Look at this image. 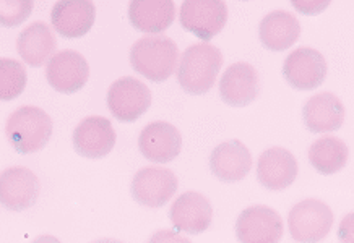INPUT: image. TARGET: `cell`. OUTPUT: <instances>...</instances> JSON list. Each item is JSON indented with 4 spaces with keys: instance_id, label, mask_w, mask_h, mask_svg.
Returning <instances> with one entry per match:
<instances>
[{
    "instance_id": "obj_6",
    "label": "cell",
    "mask_w": 354,
    "mask_h": 243,
    "mask_svg": "<svg viewBox=\"0 0 354 243\" xmlns=\"http://www.w3.org/2000/svg\"><path fill=\"white\" fill-rule=\"evenodd\" d=\"M283 229V219L274 209L255 204L237 217L236 237L239 243H278Z\"/></svg>"
},
{
    "instance_id": "obj_24",
    "label": "cell",
    "mask_w": 354,
    "mask_h": 243,
    "mask_svg": "<svg viewBox=\"0 0 354 243\" xmlns=\"http://www.w3.org/2000/svg\"><path fill=\"white\" fill-rule=\"evenodd\" d=\"M26 68L13 59H0V101H12L25 91Z\"/></svg>"
},
{
    "instance_id": "obj_17",
    "label": "cell",
    "mask_w": 354,
    "mask_h": 243,
    "mask_svg": "<svg viewBox=\"0 0 354 243\" xmlns=\"http://www.w3.org/2000/svg\"><path fill=\"white\" fill-rule=\"evenodd\" d=\"M221 99L232 107H245L259 95V73L247 62L232 64L220 81Z\"/></svg>"
},
{
    "instance_id": "obj_11",
    "label": "cell",
    "mask_w": 354,
    "mask_h": 243,
    "mask_svg": "<svg viewBox=\"0 0 354 243\" xmlns=\"http://www.w3.org/2000/svg\"><path fill=\"white\" fill-rule=\"evenodd\" d=\"M283 77L295 90H315L327 77V62L319 50L299 48L286 57L283 65Z\"/></svg>"
},
{
    "instance_id": "obj_5",
    "label": "cell",
    "mask_w": 354,
    "mask_h": 243,
    "mask_svg": "<svg viewBox=\"0 0 354 243\" xmlns=\"http://www.w3.org/2000/svg\"><path fill=\"white\" fill-rule=\"evenodd\" d=\"M151 104V91L143 81L132 77H122L111 85L108 107L120 122H135Z\"/></svg>"
},
{
    "instance_id": "obj_20",
    "label": "cell",
    "mask_w": 354,
    "mask_h": 243,
    "mask_svg": "<svg viewBox=\"0 0 354 243\" xmlns=\"http://www.w3.org/2000/svg\"><path fill=\"white\" fill-rule=\"evenodd\" d=\"M57 48V41L48 23L35 21L20 32L17 39V49L20 57L31 67H41L48 64Z\"/></svg>"
},
{
    "instance_id": "obj_9",
    "label": "cell",
    "mask_w": 354,
    "mask_h": 243,
    "mask_svg": "<svg viewBox=\"0 0 354 243\" xmlns=\"http://www.w3.org/2000/svg\"><path fill=\"white\" fill-rule=\"evenodd\" d=\"M46 78L55 91L72 95L86 85L90 65L77 50H60L46 64Z\"/></svg>"
},
{
    "instance_id": "obj_28",
    "label": "cell",
    "mask_w": 354,
    "mask_h": 243,
    "mask_svg": "<svg viewBox=\"0 0 354 243\" xmlns=\"http://www.w3.org/2000/svg\"><path fill=\"white\" fill-rule=\"evenodd\" d=\"M296 8H299V12L302 13H307V15H310V13H319L325 10V8L328 7V2H295L292 3Z\"/></svg>"
},
{
    "instance_id": "obj_16",
    "label": "cell",
    "mask_w": 354,
    "mask_h": 243,
    "mask_svg": "<svg viewBox=\"0 0 354 243\" xmlns=\"http://www.w3.org/2000/svg\"><path fill=\"white\" fill-rule=\"evenodd\" d=\"M297 177V161L285 148H270L260 154L257 179L265 188L281 191Z\"/></svg>"
},
{
    "instance_id": "obj_8",
    "label": "cell",
    "mask_w": 354,
    "mask_h": 243,
    "mask_svg": "<svg viewBox=\"0 0 354 243\" xmlns=\"http://www.w3.org/2000/svg\"><path fill=\"white\" fill-rule=\"evenodd\" d=\"M226 20L227 7L220 0H187L180 8V25L203 41L215 37Z\"/></svg>"
},
{
    "instance_id": "obj_10",
    "label": "cell",
    "mask_w": 354,
    "mask_h": 243,
    "mask_svg": "<svg viewBox=\"0 0 354 243\" xmlns=\"http://www.w3.org/2000/svg\"><path fill=\"white\" fill-rule=\"evenodd\" d=\"M39 191V179L26 167H8L0 174V204L10 211L31 208L38 201Z\"/></svg>"
},
{
    "instance_id": "obj_15",
    "label": "cell",
    "mask_w": 354,
    "mask_h": 243,
    "mask_svg": "<svg viewBox=\"0 0 354 243\" xmlns=\"http://www.w3.org/2000/svg\"><path fill=\"white\" fill-rule=\"evenodd\" d=\"M250 167H252V156L239 139H230L218 144L209 156V169L213 175L226 184L244 179L250 172Z\"/></svg>"
},
{
    "instance_id": "obj_12",
    "label": "cell",
    "mask_w": 354,
    "mask_h": 243,
    "mask_svg": "<svg viewBox=\"0 0 354 243\" xmlns=\"http://www.w3.org/2000/svg\"><path fill=\"white\" fill-rule=\"evenodd\" d=\"M138 148L148 161L167 164L179 156L183 149V135L167 122H151L140 133Z\"/></svg>"
},
{
    "instance_id": "obj_3",
    "label": "cell",
    "mask_w": 354,
    "mask_h": 243,
    "mask_svg": "<svg viewBox=\"0 0 354 243\" xmlns=\"http://www.w3.org/2000/svg\"><path fill=\"white\" fill-rule=\"evenodd\" d=\"M179 49L167 36H145L130 49V64L135 72L151 79L166 81L174 73Z\"/></svg>"
},
{
    "instance_id": "obj_27",
    "label": "cell",
    "mask_w": 354,
    "mask_h": 243,
    "mask_svg": "<svg viewBox=\"0 0 354 243\" xmlns=\"http://www.w3.org/2000/svg\"><path fill=\"white\" fill-rule=\"evenodd\" d=\"M338 238L342 243H354V213L343 217L338 227Z\"/></svg>"
},
{
    "instance_id": "obj_26",
    "label": "cell",
    "mask_w": 354,
    "mask_h": 243,
    "mask_svg": "<svg viewBox=\"0 0 354 243\" xmlns=\"http://www.w3.org/2000/svg\"><path fill=\"white\" fill-rule=\"evenodd\" d=\"M148 243H192L189 238L180 235L176 231H158L151 235Z\"/></svg>"
},
{
    "instance_id": "obj_13",
    "label": "cell",
    "mask_w": 354,
    "mask_h": 243,
    "mask_svg": "<svg viewBox=\"0 0 354 243\" xmlns=\"http://www.w3.org/2000/svg\"><path fill=\"white\" fill-rule=\"evenodd\" d=\"M73 148L83 157L101 159L113 151L115 132L113 124L100 115L83 119L73 132Z\"/></svg>"
},
{
    "instance_id": "obj_4",
    "label": "cell",
    "mask_w": 354,
    "mask_h": 243,
    "mask_svg": "<svg viewBox=\"0 0 354 243\" xmlns=\"http://www.w3.org/2000/svg\"><path fill=\"white\" fill-rule=\"evenodd\" d=\"M333 226V213L320 200H304L292 206L288 227L297 243H319Z\"/></svg>"
},
{
    "instance_id": "obj_18",
    "label": "cell",
    "mask_w": 354,
    "mask_h": 243,
    "mask_svg": "<svg viewBox=\"0 0 354 243\" xmlns=\"http://www.w3.org/2000/svg\"><path fill=\"white\" fill-rule=\"evenodd\" d=\"M95 6L88 0H62L50 12L53 26L64 37L85 36L95 25Z\"/></svg>"
},
{
    "instance_id": "obj_14",
    "label": "cell",
    "mask_w": 354,
    "mask_h": 243,
    "mask_svg": "<svg viewBox=\"0 0 354 243\" xmlns=\"http://www.w3.org/2000/svg\"><path fill=\"white\" fill-rule=\"evenodd\" d=\"M169 217L177 231L197 235L208 231L213 219L212 203L198 191H185L172 203Z\"/></svg>"
},
{
    "instance_id": "obj_1",
    "label": "cell",
    "mask_w": 354,
    "mask_h": 243,
    "mask_svg": "<svg viewBox=\"0 0 354 243\" xmlns=\"http://www.w3.org/2000/svg\"><path fill=\"white\" fill-rule=\"evenodd\" d=\"M223 65L221 50L209 43L194 44L180 57L177 81L189 95H205L215 85Z\"/></svg>"
},
{
    "instance_id": "obj_2",
    "label": "cell",
    "mask_w": 354,
    "mask_h": 243,
    "mask_svg": "<svg viewBox=\"0 0 354 243\" xmlns=\"http://www.w3.org/2000/svg\"><path fill=\"white\" fill-rule=\"evenodd\" d=\"M6 135L17 153H36L53 137V119L36 106L18 107L7 119Z\"/></svg>"
},
{
    "instance_id": "obj_21",
    "label": "cell",
    "mask_w": 354,
    "mask_h": 243,
    "mask_svg": "<svg viewBox=\"0 0 354 243\" xmlns=\"http://www.w3.org/2000/svg\"><path fill=\"white\" fill-rule=\"evenodd\" d=\"M129 18L135 30L158 35L172 25L176 6L171 0H133L129 6Z\"/></svg>"
},
{
    "instance_id": "obj_23",
    "label": "cell",
    "mask_w": 354,
    "mask_h": 243,
    "mask_svg": "<svg viewBox=\"0 0 354 243\" xmlns=\"http://www.w3.org/2000/svg\"><path fill=\"white\" fill-rule=\"evenodd\" d=\"M348 153V146L339 138L324 137L309 148V161L317 172L332 175L346 166Z\"/></svg>"
},
{
    "instance_id": "obj_19",
    "label": "cell",
    "mask_w": 354,
    "mask_h": 243,
    "mask_svg": "<svg viewBox=\"0 0 354 243\" xmlns=\"http://www.w3.org/2000/svg\"><path fill=\"white\" fill-rule=\"evenodd\" d=\"M304 124L312 133H327L342 128L344 107L332 93H320L312 96L302 109Z\"/></svg>"
},
{
    "instance_id": "obj_29",
    "label": "cell",
    "mask_w": 354,
    "mask_h": 243,
    "mask_svg": "<svg viewBox=\"0 0 354 243\" xmlns=\"http://www.w3.org/2000/svg\"><path fill=\"white\" fill-rule=\"evenodd\" d=\"M32 243H60L59 238H55L54 235H39Z\"/></svg>"
},
{
    "instance_id": "obj_25",
    "label": "cell",
    "mask_w": 354,
    "mask_h": 243,
    "mask_svg": "<svg viewBox=\"0 0 354 243\" xmlns=\"http://www.w3.org/2000/svg\"><path fill=\"white\" fill-rule=\"evenodd\" d=\"M32 12L31 0H0V26L21 25Z\"/></svg>"
},
{
    "instance_id": "obj_22",
    "label": "cell",
    "mask_w": 354,
    "mask_h": 243,
    "mask_svg": "<svg viewBox=\"0 0 354 243\" xmlns=\"http://www.w3.org/2000/svg\"><path fill=\"white\" fill-rule=\"evenodd\" d=\"M301 35L299 20L290 12L277 10L268 13L267 17L260 21L259 36L265 48L270 50L290 49L296 43Z\"/></svg>"
},
{
    "instance_id": "obj_30",
    "label": "cell",
    "mask_w": 354,
    "mask_h": 243,
    "mask_svg": "<svg viewBox=\"0 0 354 243\" xmlns=\"http://www.w3.org/2000/svg\"><path fill=\"white\" fill-rule=\"evenodd\" d=\"M93 243H122V242L115 240V238H101V240H96Z\"/></svg>"
},
{
    "instance_id": "obj_7",
    "label": "cell",
    "mask_w": 354,
    "mask_h": 243,
    "mask_svg": "<svg viewBox=\"0 0 354 243\" xmlns=\"http://www.w3.org/2000/svg\"><path fill=\"white\" fill-rule=\"evenodd\" d=\"M177 177L166 167H143L135 174L130 191L138 204L161 208L174 196Z\"/></svg>"
}]
</instances>
